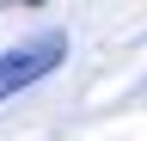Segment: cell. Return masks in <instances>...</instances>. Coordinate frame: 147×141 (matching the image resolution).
<instances>
[{
	"label": "cell",
	"mask_w": 147,
	"mask_h": 141,
	"mask_svg": "<svg viewBox=\"0 0 147 141\" xmlns=\"http://www.w3.org/2000/svg\"><path fill=\"white\" fill-rule=\"evenodd\" d=\"M61 55H67V37H61V31H43V37L6 49V55H0V98H12V92H25V86H37L43 74H55Z\"/></svg>",
	"instance_id": "6da1fadb"
},
{
	"label": "cell",
	"mask_w": 147,
	"mask_h": 141,
	"mask_svg": "<svg viewBox=\"0 0 147 141\" xmlns=\"http://www.w3.org/2000/svg\"><path fill=\"white\" fill-rule=\"evenodd\" d=\"M25 6H37V0H25Z\"/></svg>",
	"instance_id": "7a4b0ae2"
}]
</instances>
